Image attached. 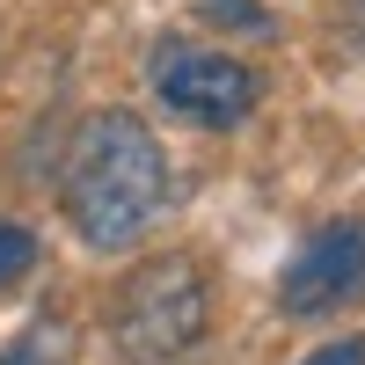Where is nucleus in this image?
<instances>
[{
  "mask_svg": "<svg viewBox=\"0 0 365 365\" xmlns=\"http://www.w3.org/2000/svg\"><path fill=\"white\" fill-rule=\"evenodd\" d=\"M307 365H365V336H344V344H329V351H314Z\"/></svg>",
  "mask_w": 365,
  "mask_h": 365,
  "instance_id": "obj_8",
  "label": "nucleus"
},
{
  "mask_svg": "<svg viewBox=\"0 0 365 365\" xmlns=\"http://www.w3.org/2000/svg\"><path fill=\"white\" fill-rule=\"evenodd\" d=\"M117 351L132 365H168L182 351H197L205 336V278L190 256H161V263H139L125 292H117Z\"/></svg>",
  "mask_w": 365,
  "mask_h": 365,
  "instance_id": "obj_2",
  "label": "nucleus"
},
{
  "mask_svg": "<svg viewBox=\"0 0 365 365\" xmlns=\"http://www.w3.org/2000/svg\"><path fill=\"white\" fill-rule=\"evenodd\" d=\"M146 81H154V96L175 117H190L205 132H227L263 103V73L249 58H227V51H205V44H161Z\"/></svg>",
  "mask_w": 365,
  "mask_h": 365,
  "instance_id": "obj_3",
  "label": "nucleus"
},
{
  "mask_svg": "<svg viewBox=\"0 0 365 365\" xmlns=\"http://www.w3.org/2000/svg\"><path fill=\"white\" fill-rule=\"evenodd\" d=\"M66 220L88 249H132L154 234V220L168 212V161L161 139L146 132V117L132 110H96L66 146Z\"/></svg>",
  "mask_w": 365,
  "mask_h": 365,
  "instance_id": "obj_1",
  "label": "nucleus"
},
{
  "mask_svg": "<svg viewBox=\"0 0 365 365\" xmlns=\"http://www.w3.org/2000/svg\"><path fill=\"white\" fill-rule=\"evenodd\" d=\"M0 365H73V336L58 322H37V329H22V336L0 351Z\"/></svg>",
  "mask_w": 365,
  "mask_h": 365,
  "instance_id": "obj_5",
  "label": "nucleus"
},
{
  "mask_svg": "<svg viewBox=\"0 0 365 365\" xmlns=\"http://www.w3.org/2000/svg\"><path fill=\"white\" fill-rule=\"evenodd\" d=\"M365 299V220H329L322 234H307V249L285 263L278 278V307L292 322H314V314H336Z\"/></svg>",
  "mask_w": 365,
  "mask_h": 365,
  "instance_id": "obj_4",
  "label": "nucleus"
},
{
  "mask_svg": "<svg viewBox=\"0 0 365 365\" xmlns=\"http://www.w3.org/2000/svg\"><path fill=\"white\" fill-rule=\"evenodd\" d=\"M29 270H37V234H29V227H15V220H0V292H8V285H22Z\"/></svg>",
  "mask_w": 365,
  "mask_h": 365,
  "instance_id": "obj_6",
  "label": "nucleus"
},
{
  "mask_svg": "<svg viewBox=\"0 0 365 365\" xmlns=\"http://www.w3.org/2000/svg\"><path fill=\"white\" fill-rule=\"evenodd\" d=\"M197 15H205V22H234V29H256V37L270 29V15L256 8V0H197Z\"/></svg>",
  "mask_w": 365,
  "mask_h": 365,
  "instance_id": "obj_7",
  "label": "nucleus"
}]
</instances>
